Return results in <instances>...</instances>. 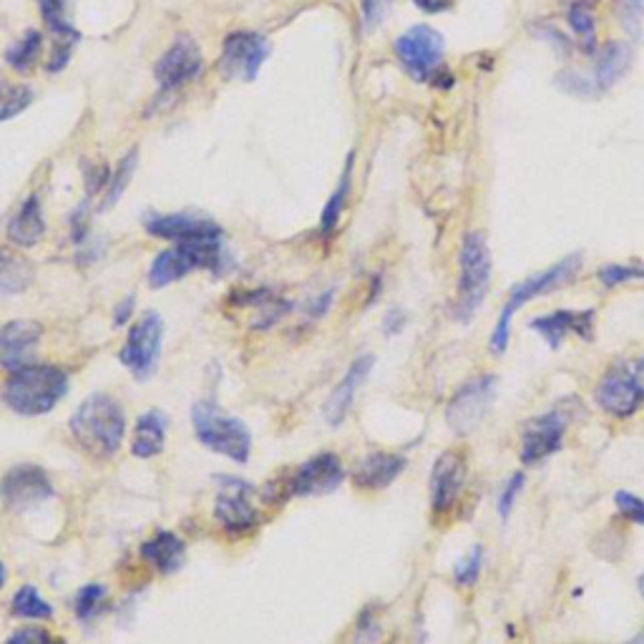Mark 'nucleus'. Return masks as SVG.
I'll list each match as a JSON object with an SVG mask.
<instances>
[{
  "mask_svg": "<svg viewBox=\"0 0 644 644\" xmlns=\"http://www.w3.org/2000/svg\"><path fill=\"white\" fill-rule=\"evenodd\" d=\"M69 373L61 365L28 363L8 375L3 388H0V400L18 416L36 418L59 406L69 396Z\"/></svg>",
  "mask_w": 644,
  "mask_h": 644,
  "instance_id": "obj_1",
  "label": "nucleus"
},
{
  "mask_svg": "<svg viewBox=\"0 0 644 644\" xmlns=\"http://www.w3.org/2000/svg\"><path fill=\"white\" fill-rule=\"evenodd\" d=\"M69 430L86 456L109 460L119 454L127 436V413L109 393H93L76 408Z\"/></svg>",
  "mask_w": 644,
  "mask_h": 644,
  "instance_id": "obj_2",
  "label": "nucleus"
},
{
  "mask_svg": "<svg viewBox=\"0 0 644 644\" xmlns=\"http://www.w3.org/2000/svg\"><path fill=\"white\" fill-rule=\"evenodd\" d=\"M235 267L232 255L227 252L225 237L215 239H199V242H185V245H171L169 249L151 259L149 267V287L161 290L179 280H185L187 275L209 270L217 277L227 275Z\"/></svg>",
  "mask_w": 644,
  "mask_h": 644,
  "instance_id": "obj_3",
  "label": "nucleus"
},
{
  "mask_svg": "<svg viewBox=\"0 0 644 644\" xmlns=\"http://www.w3.org/2000/svg\"><path fill=\"white\" fill-rule=\"evenodd\" d=\"M492 249L480 229H470L460 239L458 249V290L454 315L460 325H468L484 305L488 287H492Z\"/></svg>",
  "mask_w": 644,
  "mask_h": 644,
  "instance_id": "obj_4",
  "label": "nucleus"
},
{
  "mask_svg": "<svg viewBox=\"0 0 644 644\" xmlns=\"http://www.w3.org/2000/svg\"><path fill=\"white\" fill-rule=\"evenodd\" d=\"M579 267H582V255L574 252V255H566L564 259H559V262H554L552 267H546V270L526 277L524 283L514 285L512 293H508V297H506L504 307H502V313H498V320H496V328L492 333L488 350H492L496 358L498 355H504L508 348V338H512L514 315L522 310L524 305L536 300V297L549 295L554 290H559V287L569 285L576 277V273H579Z\"/></svg>",
  "mask_w": 644,
  "mask_h": 644,
  "instance_id": "obj_5",
  "label": "nucleus"
},
{
  "mask_svg": "<svg viewBox=\"0 0 644 644\" xmlns=\"http://www.w3.org/2000/svg\"><path fill=\"white\" fill-rule=\"evenodd\" d=\"M191 428L201 446L235 464H247L252 456V434L239 418L227 416L217 403L197 400L191 406Z\"/></svg>",
  "mask_w": 644,
  "mask_h": 644,
  "instance_id": "obj_6",
  "label": "nucleus"
},
{
  "mask_svg": "<svg viewBox=\"0 0 644 644\" xmlns=\"http://www.w3.org/2000/svg\"><path fill=\"white\" fill-rule=\"evenodd\" d=\"M594 403L614 418H630L644 403V358L620 360L602 375Z\"/></svg>",
  "mask_w": 644,
  "mask_h": 644,
  "instance_id": "obj_7",
  "label": "nucleus"
},
{
  "mask_svg": "<svg viewBox=\"0 0 644 644\" xmlns=\"http://www.w3.org/2000/svg\"><path fill=\"white\" fill-rule=\"evenodd\" d=\"M396 56L413 81H438L444 71L446 38L434 26H413L396 38Z\"/></svg>",
  "mask_w": 644,
  "mask_h": 644,
  "instance_id": "obj_8",
  "label": "nucleus"
},
{
  "mask_svg": "<svg viewBox=\"0 0 644 644\" xmlns=\"http://www.w3.org/2000/svg\"><path fill=\"white\" fill-rule=\"evenodd\" d=\"M161 340H165V320L159 313L147 310L137 323H131L127 343L119 350V363L139 383L151 380L161 360Z\"/></svg>",
  "mask_w": 644,
  "mask_h": 644,
  "instance_id": "obj_9",
  "label": "nucleus"
},
{
  "mask_svg": "<svg viewBox=\"0 0 644 644\" xmlns=\"http://www.w3.org/2000/svg\"><path fill=\"white\" fill-rule=\"evenodd\" d=\"M215 480H219V494L215 498L217 524L232 536L252 534L259 526L257 506L252 504L255 486L232 476H215Z\"/></svg>",
  "mask_w": 644,
  "mask_h": 644,
  "instance_id": "obj_10",
  "label": "nucleus"
},
{
  "mask_svg": "<svg viewBox=\"0 0 644 644\" xmlns=\"http://www.w3.org/2000/svg\"><path fill=\"white\" fill-rule=\"evenodd\" d=\"M273 46L265 36L252 31H235L225 38L222 53H219L217 69L225 81L242 79L252 83L262 71L265 61L270 59Z\"/></svg>",
  "mask_w": 644,
  "mask_h": 644,
  "instance_id": "obj_11",
  "label": "nucleus"
},
{
  "mask_svg": "<svg viewBox=\"0 0 644 644\" xmlns=\"http://www.w3.org/2000/svg\"><path fill=\"white\" fill-rule=\"evenodd\" d=\"M283 474H285L287 496L290 498L328 496L333 492H338L340 484L345 480V466L338 454H333V450H323V454L307 458L300 466L283 470Z\"/></svg>",
  "mask_w": 644,
  "mask_h": 644,
  "instance_id": "obj_12",
  "label": "nucleus"
},
{
  "mask_svg": "<svg viewBox=\"0 0 644 644\" xmlns=\"http://www.w3.org/2000/svg\"><path fill=\"white\" fill-rule=\"evenodd\" d=\"M498 378L492 373L476 375L458 388L454 398L446 406V423L456 436H468L470 430L478 428V423L486 418L496 398Z\"/></svg>",
  "mask_w": 644,
  "mask_h": 644,
  "instance_id": "obj_13",
  "label": "nucleus"
},
{
  "mask_svg": "<svg viewBox=\"0 0 644 644\" xmlns=\"http://www.w3.org/2000/svg\"><path fill=\"white\" fill-rule=\"evenodd\" d=\"M53 480L46 468L36 464H18L0 478V498L11 512H28L53 498Z\"/></svg>",
  "mask_w": 644,
  "mask_h": 644,
  "instance_id": "obj_14",
  "label": "nucleus"
},
{
  "mask_svg": "<svg viewBox=\"0 0 644 644\" xmlns=\"http://www.w3.org/2000/svg\"><path fill=\"white\" fill-rule=\"evenodd\" d=\"M205 69V56L195 38L181 33L167 46V51L159 56L153 66V79H157L161 91H177L181 86L195 81Z\"/></svg>",
  "mask_w": 644,
  "mask_h": 644,
  "instance_id": "obj_15",
  "label": "nucleus"
},
{
  "mask_svg": "<svg viewBox=\"0 0 644 644\" xmlns=\"http://www.w3.org/2000/svg\"><path fill=\"white\" fill-rule=\"evenodd\" d=\"M143 229L151 237L167 239V242L175 245L225 237V229L215 219L191 215V211H175V215H157V211H151V215L143 217Z\"/></svg>",
  "mask_w": 644,
  "mask_h": 644,
  "instance_id": "obj_16",
  "label": "nucleus"
},
{
  "mask_svg": "<svg viewBox=\"0 0 644 644\" xmlns=\"http://www.w3.org/2000/svg\"><path fill=\"white\" fill-rule=\"evenodd\" d=\"M566 434V413L564 410H549L544 416H536L524 423L522 428V464L536 466L544 458L554 456L556 450L564 444Z\"/></svg>",
  "mask_w": 644,
  "mask_h": 644,
  "instance_id": "obj_17",
  "label": "nucleus"
},
{
  "mask_svg": "<svg viewBox=\"0 0 644 644\" xmlns=\"http://www.w3.org/2000/svg\"><path fill=\"white\" fill-rule=\"evenodd\" d=\"M466 478L468 464L460 450L450 448L436 458L434 470H430V508H434V514H448L458 504L466 488Z\"/></svg>",
  "mask_w": 644,
  "mask_h": 644,
  "instance_id": "obj_18",
  "label": "nucleus"
},
{
  "mask_svg": "<svg viewBox=\"0 0 644 644\" xmlns=\"http://www.w3.org/2000/svg\"><path fill=\"white\" fill-rule=\"evenodd\" d=\"M594 325H597V313L592 307L586 310H554L549 315L534 317L528 323L536 335H542V340L549 345L552 350L562 348V343L569 338V335H576L584 343L594 340Z\"/></svg>",
  "mask_w": 644,
  "mask_h": 644,
  "instance_id": "obj_19",
  "label": "nucleus"
},
{
  "mask_svg": "<svg viewBox=\"0 0 644 644\" xmlns=\"http://www.w3.org/2000/svg\"><path fill=\"white\" fill-rule=\"evenodd\" d=\"M43 338V325L36 320H8L0 325V365L11 373L23 368L38 343Z\"/></svg>",
  "mask_w": 644,
  "mask_h": 644,
  "instance_id": "obj_20",
  "label": "nucleus"
},
{
  "mask_svg": "<svg viewBox=\"0 0 644 644\" xmlns=\"http://www.w3.org/2000/svg\"><path fill=\"white\" fill-rule=\"evenodd\" d=\"M373 365H375L373 355H360V358H355L350 363V368L345 370L343 380L333 388L328 403H325V420H328V426L333 428L343 426V420L348 418V413L353 408L355 396H358L360 386L373 370Z\"/></svg>",
  "mask_w": 644,
  "mask_h": 644,
  "instance_id": "obj_21",
  "label": "nucleus"
},
{
  "mask_svg": "<svg viewBox=\"0 0 644 644\" xmlns=\"http://www.w3.org/2000/svg\"><path fill=\"white\" fill-rule=\"evenodd\" d=\"M408 460L398 454H388V450H375L358 460L353 470V484L363 488V492H383L396 480L403 470H406Z\"/></svg>",
  "mask_w": 644,
  "mask_h": 644,
  "instance_id": "obj_22",
  "label": "nucleus"
},
{
  "mask_svg": "<svg viewBox=\"0 0 644 644\" xmlns=\"http://www.w3.org/2000/svg\"><path fill=\"white\" fill-rule=\"evenodd\" d=\"M139 556L161 576L177 574L187 562V544L175 532H157L141 544Z\"/></svg>",
  "mask_w": 644,
  "mask_h": 644,
  "instance_id": "obj_23",
  "label": "nucleus"
},
{
  "mask_svg": "<svg viewBox=\"0 0 644 644\" xmlns=\"http://www.w3.org/2000/svg\"><path fill=\"white\" fill-rule=\"evenodd\" d=\"M6 235L8 239H11L13 247L31 249L41 245V239L46 237V217H43L41 197L31 195L23 199V205L18 207V211L11 217V222H8Z\"/></svg>",
  "mask_w": 644,
  "mask_h": 644,
  "instance_id": "obj_24",
  "label": "nucleus"
},
{
  "mask_svg": "<svg viewBox=\"0 0 644 644\" xmlns=\"http://www.w3.org/2000/svg\"><path fill=\"white\" fill-rule=\"evenodd\" d=\"M167 416L161 410L141 413L133 423V438H131V456L137 458H157L167 446Z\"/></svg>",
  "mask_w": 644,
  "mask_h": 644,
  "instance_id": "obj_25",
  "label": "nucleus"
},
{
  "mask_svg": "<svg viewBox=\"0 0 644 644\" xmlns=\"http://www.w3.org/2000/svg\"><path fill=\"white\" fill-rule=\"evenodd\" d=\"M36 280V267L31 259L13 247L0 245V300L23 295Z\"/></svg>",
  "mask_w": 644,
  "mask_h": 644,
  "instance_id": "obj_26",
  "label": "nucleus"
},
{
  "mask_svg": "<svg viewBox=\"0 0 644 644\" xmlns=\"http://www.w3.org/2000/svg\"><path fill=\"white\" fill-rule=\"evenodd\" d=\"M632 63V48L624 41H607L602 46L597 66H594V83L600 91H610L624 73L630 71Z\"/></svg>",
  "mask_w": 644,
  "mask_h": 644,
  "instance_id": "obj_27",
  "label": "nucleus"
},
{
  "mask_svg": "<svg viewBox=\"0 0 644 644\" xmlns=\"http://www.w3.org/2000/svg\"><path fill=\"white\" fill-rule=\"evenodd\" d=\"M353 165H355V151L348 153V161H345V169L338 179V187L330 195V199L325 201L323 215H320V235L330 237L335 229L340 225V217L345 207H348V197H350V187H353Z\"/></svg>",
  "mask_w": 644,
  "mask_h": 644,
  "instance_id": "obj_28",
  "label": "nucleus"
},
{
  "mask_svg": "<svg viewBox=\"0 0 644 644\" xmlns=\"http://www.w3.org/2000/svg\"><path fill=\"white\" fill-rule=\"evenodd\" d=\"M43 53V33L36 31V28H28V31L11 43V48L6 51V63L11 66L18 73L33 71V66L38 63Z\"/></svg>",
  "mask_w": 644,
  "mask_h": 644,
  "instance_id": "obj_29",
  "label": "nucleus"
},
{
  "mask_svg": "<svg viewBox=\"0 0 644 644\" xmlns=\"http://www.w3.org/2000/svg\"><path fill=\"white\" fill-rule=\"evenodd\" d=\"M566 21L574 36L579 38V46L584 53H594L600 48V36H597V21H594L592 3H584V0H576L566 11Z\"/></svg>",
  "mask_w": 644,
  "mask_h": 644,
  "instance_id": "obj_30",
  "label": "nucleus"
},
{
  "mask_svg": "<svg viewBox=\"0 0 644 644\" xmlns=\"http://www.w3.org/2000/svg\"><path fill=\"white\" fill-rule=\"evenodd\" d=\"M11 614L16 620H28V622L53 620V607L41 597V592H38L33 584H26L13 594Z\"/></svg>",
  "mask_w": 644,
  "mask_h": 644,
  "instance_id": "obj_31",
  "label": "nucleus"
},
{
  "mask_svg": "<svg viewBox=\"0 0 644 644\" xmlns=\"http://www.w3.org/2000/svg\"><path fill=\"white\" fill-rule=\"evenodd\" d=\"M38 11L48 31L53 38H69V36H81L76 31L73 23L69 21V3L71 0H36Z\"/></svg>",
  "mask_w": 644,
  "mask_h": 644,
  "instance_id": "obj_32",
  "label": "nucleus"
},
{
  "mask_svg": "<svg viewBox=\"0 0 644 644\" xmlns=\"http://www.w3.org/2000/svg\"><path fill=\"white\" fill-rule=\"evenodd\" d=\"M106 602H109V586H103L99 582L81 586L73 597L76 617H79L81 622L96 620L106 610Z\"/></svg>",
  "mask_w": 644,
  "mask_h": 644,
  "instance_id": "obj_33",
  "label": "nucleus"
},
{
  "mask_svg": "<svg viewBox=\"0 0 644 644\" xmlns=\"http://www.w3.org/2000/svg\"><path fill=\"white\" fill-rule=\"evenodd\" d=\"M33 101L31 86L0 79V121H11L23 113Z\"/></svg>",
  "mask_w": 644,
  "mask_h": 644,
  "instance_id": "obj_34",
  "label": "nucleus"
},
{
  "mask_svg": "<svg viewBox=\"0 0 644 644\" xmlns=\"http://www.w3.org/2000/svg\"><path fill=\"white\" fill-rule=\"evenodd\" d=\"M137 161H139V149L137 147L123 153V159L119 161V167L111 171V179H109V187H106L103 207L101 209H109L121 199V195L127 191L129 181L133 177V171H137Z\"/></svg>",
  "mask_w": 644,
  "mask_h": 644,
  "instance_id": "obj_35",
  "label": "nucleus"
},
{
  "mask_svg": "<svg viewBox=\"0 0 644 644\" xmlns=\"http://www.w3.org/2000/svg\"><path fill=\"white\" fill-rule=\"evenodd\" d=\"M614 21L627 33L632 41H640L644 23V0H612Z\"/></svg>",
  "mask_w": 644,
  "mask_h": 644,
  "instance_id": "obj_36",
  "label": "nucleus"
},
{
  "mask_svg": "<svg viewBox=\"0 0 644 644\" xmlns=\"http://www.w3.org/2000/svg\"><path fill=\"white\" fill-rule=\"evenodd\" d=\"M554 83L559 86V89H562L564 93L574 96V99H597V96L602 93L597 83L589 81V79H584V76L576 73V71H562V73H556Z\"/></svg>",
  "mask_w": 644,
  "mask_h": 644,
  "instance_id": "obj_37",
  "label": "nucleus"
},
{
  "mask_svg": "<svg viewBox=\"0 0 644 644\" xmlns=\"http://www.w3.org/2000/svg\"><path fill=\"white\" fill-rule=\"evenodd\" d=\"M81 36H69V38H53V46H51V53H48V61H46V71L48 73H61L66 66H69L71 56H73V48L79 46Z\"/></svg>",
  "mask_w": 644,
  "mask_h": 644,
  "instance_id": "obj_38",
  "label": "nucleus"
},
{
  "mask_svg": "<svg viewBox=\"0 0 644 644\" xmlns=\"http://www.w3.org/2000/svg\"><path fill=\"white\" fill-rule=\"evenodd\" d=\"M597 277L604 287H617L624 283H632V280L644 283V267H640V265H607V267H600Z\"/></svg>",
  "mask_w": 644,
  "mask_h": 644,
  "instance_id": "obj_39",
  "label": "nucleus"
},
{
  "mask_svg": "<svg viewBox=\"0 0 644 644\" xmlns=\"http://www.w3.org/2000/svg\"><path fill=\"white\" fill-rule=\"evenodd\" d=\"M480 569H484V549H480V546L476 544L474 549H470V554L466 556V559L456 564L454 582L458 586H474L478 582Z\"/></svg>",
  "mask_w": 644,
  "mask_h": 644,
  "instance_id": "obj_40",
  "label": "nucleus"
},
{
  "mask_svg": "<svg viewBox=\"0 0 644 644\" xmlns=\"http://www.w3.org/2000/svg\"><path fill=\"white\" fill-rule=\"evenodd\" d=\"M524 484H526V478L522 470H516V474L504 484L502 496H498V516H502V522H506V518L512 516L516 498L524 492Z\"/></svg>",
  "mask_w": 644,
  "mask_h": 644,
  "instance_id": "obj_41",
  "label": "nucleus"
},
{
  "mask_svg": "<svg viewBox=\"0 0 644 644\" xmlns=\"http://www.w3.org/2000/svg\"><path fill=\"white\" fill-rule=\"evenodd\" d=\"M3 644H66L63 637L43 627H23L13 632Z\"/></svg>",
  "mask_w": 644,
  "mask_h": 644,
  "instance_id": "obj_42",
  "label": "nucleus"
},
{
  "mask_svg": "<svg viewBox=\"0 0 644 644\" xmlns=\"http://www.w3.org/2000/svg\"><path fill=\"white\" fill-rule=\"evenodd\" d=\"M614 504H617V512L627 518L630 524L644 526V498L630 492H617L614 494Z\"/></svg>",
  "mask_w": 644,
  "mask_h": 644,
  "instance_id": "obj_43",
  "label": "nucleus"
},
{
  "mask_svg": "<svg viewBox=\"0 0 644 644\" xmlns=\"http://www.w3.org/2000/svg\"><path fill=\"white\" fill-rule=\"evenodd\" d=\"M393 6V0H360V11H363V28L365 31H375L386 18L388 8Z\"/></svg>",
  "mask_w": 644,
  "mask_h": 644,
  "instance_id": "obj_44",
  "label": "nucleus"
},
{
  "mask_svg": "<svg viewBox=\"0 0 644 644\" xmlns=\"http://www.w3.org/2000/svg\"><path fill=\"white\" fill-rule=\"evenodd\" d=\"M380 624H378V610L368 607L358 620V644H370L378 640Z\"/></svg>",
  "mask_w": 644,
  "mask_h": 644,
  "instance_id": "obj_45",
  "label": "nucleus"
},
{
  "mask_svg": "<svg viewBox=\"0 0 644 644\" xmlns=\"http://www.w3.org/2000/svg\"><path fill=\"white\" fill-rule=\"evenodd\" d=\"M536 33H539V36L544 38V41H549L559 53H564V56L572 53V41H569V38H566L556 26L544 23V26L536 28Z\"/></svg>",
  "mask_w": 644,
  "mask_h": 644,
  "instance_id": "obj_46",
  "label": "nucleus"
},
{
  "mask_svg": "<svg viewBox=\"0 0 644 644\" xmlns=\"http://www.w3.org/2000/svg\"><path fill=\"white\" fill-rule=\"evenodd\" d=\"M406 323H408L406 313L398 310V307H393V310H388V315L383 317V333H386L388 338H396V335L406 330Z\"/></svg>",
  "mask_w": 644,
  "mask_h": 644,
  "instance_id": "obj_47",
  "label": "nucleus"
},
{
  "mask_svg": "<svg viewBox=\"0 0 644 644\" xmlns=\"http://www.w3.org/2000/svg\"><path fill=\"white\" fill-rule=\"evenodd\" d=\"M413 6L426 16H438V13L450 11V8L456 6V0H413Z\"/></svg>",
  "mask_w": 644,
  "mask_h": 644,
  "instance_id": "obj_48",
  "label": "nucleus"
},
{
  "mask_svg": "<svg viewBox=\"0 0 644 644\" xmlns=\"http://www.w3.org/2000/svg\"><path fill=\"white\" fill-rule=\"evenodd\" d=\"M133 303H137V297L129 295V297H123V300L117 305V310H113V325H117V328H123V325L131 320Z\"/></svg>",
  "mask_w": 644,
  "mask_h": 644,
  "instance_id": "obj_49",
  "label": "nucleus"
},
{
  "mask_svg": "<svg viewBox=\"0 0 644 644\" xmlns=\"http://www.w3.org/2000/svg\"><path fill=\"white\" fill-rule=\"evenodd\" d=\"M333 297H335V290H328V293H323L320 297H317V300L310 305V313L313 317H323L325 313L330 310V305H333Z\"/></svg>",
  "mask_w": 644,
  "mask_h": 644,
  "instance_id": "obj_50",
  "label": "nucleus"
},
{
  "mask_svg": "<svg viewBox=\"0 0 644 644\" xmlns=\"http://www.w3.org/2000/svg\"><path fill=\"white\" fill-rule=\"evenodd\" d=\"M6 582H8V569H6V564H3V559H0V589H3V586H6Z\"/></svg>",
  "mask_w": 644,
  "mask_h": 644,
  "instance_id": "obj_51",
  "label": "nucleus"
},
{
  "mask_svg": "<svg viewBox=\"0 0 644 644\" xmlns=\"http://www.w3.org/2000/svg\"><path fill=\"white\" fill-rule=\"evenodd\" d=\"M627 644H644V630L637 634V637H632Z\"/></svg>",
  "mask_w": 644,
  "mask_h": 644,
  "instance_id": "obj_52",
  "label": "nucleus"
},
{
  "mask_svg": "<svg viewBox=\"0 0 644 644\" xmlns=\"http://www.w3.org/2000/svg\"><path fill=\"white\" fill-rule=\"evenodd\" d=\"M637 589H640V594H642V600H644V572L640 574V579H637Z\"/></svg>",
  "mask_w": 644,
  "mask_h": 644,
  "instance_id": "obj_53",
  "label": "nucleus"
}]
</instances>
